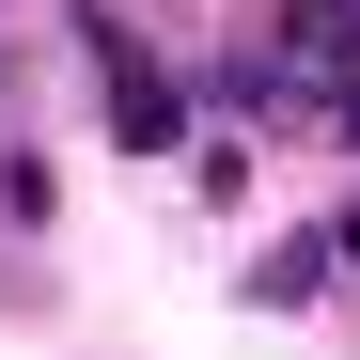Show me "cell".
<instances>
[{
	"instance_id": "1",
	"label": "cell",
	"mask_w": 360,
	"mask_h": 360,
	"mask_svg": "<svg viewBox=\"0 0 360 360\" xmlns=\"http://www.w3.org/2000/svg\"><path fill=\"white\" fill-rule=\"evenodd\" d=\"M79 32H94V63H110V141H141V157H172V141H188V94H172V79L141 63V32L110 16V0H94Z\"/></svg>"
}]
</instances>
